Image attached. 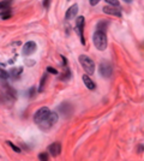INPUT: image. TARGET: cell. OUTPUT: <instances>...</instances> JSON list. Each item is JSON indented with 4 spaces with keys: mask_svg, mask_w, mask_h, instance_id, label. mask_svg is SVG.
Instances as JSON below:
<instances>
[{
    "mask_svg": "<svg viewBox=\"0 0 144 161\" xmlns=\"http://www.w3.org/2000/svg\"><path fill=\"white\" fill-rule=\"evenodd\" d=\"M93 41H94L95 47L99 51H105L107 48V36H106L105 31L96 30L94 36H93Z\"/></svg>",
    "mask_w": 144,
    "mask_h": 161,
    "instance_id": "1",
    "label": "cell"
},
{
    "mask_svg": "<svg viewBox=\"0 0 144 161\" xmlns=\"http://www.w3.org/2000/svg\"><path fill=\"white\" fill-rule=\"evenodd\" d=\"M79 62H80L82 68L84 69V71L88 75H93L95 72V62L89 57H86L84 54L79 55Z\"/></svg>",
    "mask_w": 144,
    "mask_h": 161,
    "instance_id": "2",
    "label": "cell"
},
{
    "mask_svg": "<svg viewBox=\"0 0 144 161\" xmlns=\"http://www.w3.org/2000/svg\"><path fill=\"white\" fill-rule=\"evenodd\" d=\"M58 119H59V117H58V113L50 112V113L39 124V126L42 129V130H49V129H50L54 124L58 123Z\"/></svg>",
    "mask_w": 144,
    "mask_h": 161,
    "instance_id": "3",
    "label": "cell"
},
{
    "mask_svg": "<svg viewBox=\"0 0 144 161\" xmlns=\"http://www.w3.org/2000/svg\"><path fill=\"white\" fill-rule=\"evenodd\" d=\"M99 71H100V75L105 78H109L112 76V66L109 62H106V61H102L100 64V68H99Z\"/></svg>",
    "mask_w": 144,
    "mask_h": 161,
    "instance_id": "4",
    "label": "cell"
},
{
    "mask_svg": "<svg viewBox=\"0 0 144 161\" xmlns=\"http://www.w3.org/2000/svg\"><path fill=\"white\" fill-rule=\"evenodd\" d=\"M76 30L78 31V35L80 37V42L84 45L85 43V40H84V17L83 16H79L77 17V22H76Z\"/></svg>",
    "mask_w": 144,
    "mask_h": 161,
    "instance_id": "5",
    "label": "cell"
},
{
    "mask_svg": "<svg viewBox=\"0 0 144 161\" xmlns=\"http://www.w3.org/2000/svg\"><path fill=\"white\" fill-rule=\"evenodd\" d=\"M50 113V111H49V108L48 107H41L36 113H35V115H34V121L39 125L48 114Z\"/></svg>",
    "mask_w": 144,
    "mask_h": 161,
    "instance_id": "6",
    "label": "cell"
},
{
    "mask_svg": "<svg viewBox=\"0 0 144 161\" xmlns=\"http://www.w3.org/2000/svg\"><path fill=\"white\" fill-rule=\"evenodd\" d=\"M36 51V43L34 41H29L23 46V54L24 55H31Z\"/></svg>",
    "mask_w": 144,
    "mask_h": 161,
    "instance_id": "7",
    "label": "cell"
},
{
    "mask_svg": "<svg viewBox=\"0 0 144 161\" xmlns=\"http://www.w3.org/2000/svg\"><path fill=\"white\" fill-rule=\"evenodd\" d=\"M48 153L52 155V156H58L60 153H61V144L59 142H54L52 143L49 147H48Z\"/></svg>",
    "mask_w": 144,
    "mask_h": 161,
    "instance_id": "8",
    "label": "cell"
},
{
    "mask_svg": "<svg viewBox=\"0 0 144 161\" xmlns=\"http://www.w3.org/2000/svg\"><path fill=\"white\" fill-rule=\"evenodd\" d=\"M103 12L107 15H113V16H117V17H121V12H120V6L117 7H103Z\"/></svg>",
    "mask_w": 144,
    "mask_h": 161,
    "instance_id": "9",
    "label": "cell"
},
{
    "mask_svg": "<svg viewBox=\"0 0 144 161\" xmlns=\"http://www.w3.org/2000/svg\"><path fill=\"white\" fill-rule=\"evenodd\" d=\"M78 13V5H72L67 11H66V15H65V18L66 19H72L77 16Z\"/></svg>",
    "mask_w": 144,
    "mask_h": 161,
    "instance_id": "10",
    "label": "cell"
},
{
    "mask_svg": "<svg viewBox=\"0 0 144 161\" xmlns=\"http://www.w3.org/2000/svg\"><path fill=\"white\" fill-rule=\"evenodd\" d=\"M23 69L22 68H12L7 74H9V78H12V79H18L20 74H22Z\"/></svg>",
    "mask_w": 144,
    "mask_h": 161,
    "instance_id": "11",
    "label": "cell"
},
{
    "mask_svg": "<svg viewBox=\"0 0 144 161\" xmlns=\"http://www.w3.org/2000/svg\"><path fill=\"white\" fill-rule=\"evenodd\" d=\"M83 82H84L85 87L88 88V89H90V90H94L96 88V84L91 81V78L89 77V75H83Z\"/></svg>",
    "mask_w": 144,
    "mask_h": 161,
    "instance_id": "12",
    "label": "cell"
},
{
    "mask_svg": "<svg viewBox=\"0 0 144 161\" xmlns=\"http://www.w3.org/2000/svg\"><path fill=\"white\" fill-rule=\"evenodd\" d=\"M59 111L66 115L67 113H71V111H72V107H71L69 104H63V105L59 107Z\"/></svg>",
    "mask_w": 144,
    "mask_h": 161,
    "instance_id": "13",
    "label": "cell"
},
{
    "mask_svg": "<svg viewBox=\"0 0 144 161\" xmlns=\"http://www.w3.org/2000/svg\"><path fill=\"white\" fill-rule=\"evenodd\" d=\"M11 5V0H4V1H0V10H7Z\"/></svg>",
    "mask_w": 144,
    "mask_h": 161,
    "instance_id": "14",
    "label": "cell"
},
{
    "mask_svg": "<svg viewBox=\"0 0 144 161\" xmlns=\"http://www.w3.org/2000/svg\"><path fill=\"white\" fill-rule=\"evenodd\" d=\"M107 24H108V22H105V21L100 22V23L97 24V30H100V31H105V30L107 29Z\"/></svg>",
    "mask_w": 144,
    "mask_h": 161,
    "instance_id": "15",
    "label": "cell"
},
{
    "mask_svg": "<svg viewBox=\"0 0 144 161\" xmlns=\"http://www.w3.org/2000/svg\"><path fill=\"white\" fill-rule=\"evenodd\" d=\"M46 79H47V75H43V76H42V78H41V82H40V87H39V93L43 91V87H45Z\"/></svg>",
    "mask_w": 144,
    "mask_h": 161,
    "instance_id": "16",
    "label": "cell"
},
{
    "mask_svg": "<svg viewBox=\"0 0 144 161\" xmlns=\"http://www.w3.org/2000/svg\"><path fill=\"white\" fill-rule=\"evenodd\" d=\"M7 144L13 149V151H16V153H20V149H19V147H17V146H15L12 142H10V141H7Z\"/></svg>",
    "mask_w": 144,
    "mask_h": 161,
    "instance_id": "17",
    "label": "cell"
},
{
    "mask_svg": "<svg viewBox=\"0 0 144 161\" xmlns=\"http://www.w3.org/2000/svg\"><path fill=\"white\" fill-rule=\"evenodd\" d=\"M0 78H3V79L9 78V74H7L4 69H0Z\"/></svg>",
    "mask_w": 144,
    "mask_h": 161,
    "instance_id": "18",
    "label": "cell"
},
{
    "mask_svg": "<svg viewBox=\"0 0 144 161\" xmlns=\"http://www.w3.org/2000/svg\"><path fill=\"white\" fill-rule=\"evenodd\" d=\"M105 1L108 3V4H110V5H113V6H120L118 0H105Z\"/></svg>",
    "mask_w": 144,
    "mask_h": 161,
    "instance_id": "19",
    "label": "cell"
},
{
    "mask_svg": "<svg viewBox=\"0 0 144 161\" xmlns=\"http://www.w3.org/2000/svg\"><path fill=\"white\" fill-rule=\"evenodd\" d=\"M39 159L42 160V161L48 160V153H42V154H40V155H39Z\"/></svg>",
    "mask_w": 144,
    "mask_h": 161,
    "instance_id": "20",
    "label": "cell"
},
{
    "mask_svg": "<svg viewBox=\"0 0 144 161\" xmlns=\"http://www.w3.org/2000/svg\"><path fill=\"white\" fill-rule=\"evenodd\" d=\"M11 17V12H4V13H1V18L3 19H9Z\"/></svg>",
    "mask_w": 144,
    "mask_h": 161,
    "instance_id": "21",
    "label": "cell"
},
{
    "mask_svg": "<svg viewBox=\"0 0 144 161\" xmlns=\"http://www.w3.org/2000/svg\"><path fill=\"white\" fill-rule=\"evenodd\" d=\"M47 72H49V74H52V75H58V71L55 70V69H53V68H47Z\"/></svg>",
    "mask_w": 144,
    "mask_h": 161,
    "instance_id": "22",
    "label": "cell"
},
{
    "mask_svg": "<svg viewBox=\"0 0 144 161\" xmlns=\"http://www.w3.org/2000/svg\"><path fill=\"white\" fill-rule=\"evenodd\" d=\"M29 96H30V98H34L35 96V88L34 87L30 89V91H29Z\"/></svg>",
    "mask_w": 144,
    "mask_h": 161,
    "instance_id": "23",
    "label": "cell"
},
{
    "mask_svg": "<svg viewBox=\"0 0 144 161\" xmlns=\"http://www.w3.org/2000/svg\"><path fill=\"white\" fill-rule=\"evenodd\" d=\"M49 4H50V0H43V6H45L46 9L49 7Z\"/></svg>",
    "mask_w": 144,
    "mask_h": 161,
    "instance_id": "24",
    "label": "cell"
},
{
    "mask_svg": "<svg viewBox=\"0 0 144 161\" xmlns=\"http://www.w3.org/2000/svg\"><path fill=\"white\" fill-rule=\"evenodd\" d=\"M25 64H29L28 66H34L35 61H34V60H25Z\"/></svg>",
    "mask_w": 144,
    "mask_h": 161,
    "instance_id": "25",
    "label": "cell"
},
{
    "mask_svg": "<svg viewBox=\"0 0 144 161\" xmlns=\"http://www.w3.org/2000/svg\"><path fill=\"white\" fill-rule=\"evenodd\" d=\"M100 1H101V0H90V4H91L93 6H95V5H97Z\"/></svg>",
    "mask_w": 144,
    "mask_h": 161,
    "instance_id": "26",
    "label": "cell"
},
{
    "mask_svg": "<svg viewBox=\"0 0 144 161\" xmlns=\"http://www.w3.org/2000/svg\"><path fill=\"white\" fill-rule=\"evenodd\" d=\"M61 59H63V66L65 68V66L67 65V60H66V58H65L64 55H61Z\"/></svg>",
    "mask_w": 144,
    "mask_h": 161,
    "instance_id": "27",
    "label": "cell"
},
{
    "mask_svg": "<svg viewBox=\"0 0 144 161\" xmlns=\"http://www.w3.org/2000/svg\"><path fill=\"white\" fill-rule=\"evenodd\" d=\"M142 150H143V146H139V148H138V153H142Z\"/></svg>",
    "mask_w": 144,
    "mask_h": 161,
    "instance_id": "28",
    "label": "cell"
},
{
    "mask_svg": "<svg viewBox=\"0 0 144 161\" xmlns=\"http://www.w3.org/2000/svg\"><path fill=\"white\" fill-rule=\"evenodd\" d=\"M124 1H129V3H130V1H131V0H124Z\"/></svg>",
    "mask_w": 144,
    "mask_h": 161,
    "instance_id": "29",
    "label": "cell"
}]
</instances>
